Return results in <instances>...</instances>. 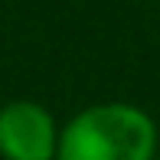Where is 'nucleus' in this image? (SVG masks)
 Masks as SVG:
<instances>
[{
    "mask_svg": "<svg viewBox=\"0 0 160 160\" xmlns=\"http://www.w3.org/2000/svg\"><path fill=\"white\" fill-rule=\"evenodd\" d=\"M154 160H160V154H157V157H154Z\"/></svg>",
    "mask_w": 160,
    "mask_h": 160,
    "instance_id": "3",
    "label": "nucleus"
},
{
    "mask_svg": "<svg viewBox=\"0 0 160 160\" xmlns=\"http://www.w3.org/2000/svg\"><path fill=\"white\" fill-rule=\"evenodd\" d=\"M157 137V124L144 108L98 101L62 124L56 160H154Z\"/></svg>",
    "mask_w": 160,
    "mask_h": 160,
    "instance_id": "1",
    "label": "nucleus"
},
{
    "mask_svg": "<svg viewBox=\"0 0 160 160\" xmlns=\"http://www.w3.org/2000/svg\"><path fill=\"white\" fill-rule=\"evenodd\" d=\"M62 124L46 105L13 98L0 105V157L3 160H56Z\"/></svg>",
    "mask_w": 160,
    "mask_h": 160,
    "instance_id": "2",
    "label": "nucleus"
}]
</instances>
